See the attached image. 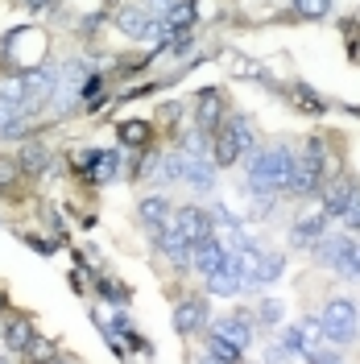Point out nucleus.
<instances>
[{
	"label": "nucleus",
	"mask_w": 360,
	"mask_h": 364,
	"mask_svg": "<svg viewBox=\"0 0 360 364\" xmlns=\"http://www.w3.org/2000/svg\"><path fill=\"white\" fill-rule=\"evenodd\" d=\"M290 161L294 154L282 149V145H270V149H257L248 158V195H265L273 199L277 191H286V178H290Z\"/></svg>",
	"instance_id": "1"
},
{
	"label": "nucleus",
	"mask_w": 360,
	"mask_h": 364,
	"mask_svg": "<svg viewBox=\"0 0 360 364\" xmlns=\"http://www.w3.org/2000/svg\"><path fill=\"white\" fill-rule=\"evenodd\" d=\"M327 141L323 136H307L302 154H294L290 161V178H286V191L290 195H315L323 186V174H327Z\"/></svg>",
	"instance_id": "2"
},
{
	"label": "nucleus",
	"mask_w": 360,
	"mask_h": 364,
	"mask_svg": "<svg viewBox=\"0 0 360 364\" xmlns=\"http://www.w3.org/2000/svg\"><path fill=\"white\" fill-rule=\"evenodd\" d=\"M257 133L245 116H224L216 129H211V149H216V166H236V161L253 154Z\"/></svg>",
	"instance_id": "3"
},
{
	"label": "nucleus",
	"mask_w": 360,
	"mask_h": 364,
	"mask_svg": "<svg viewBox=\"0 0 360 364\" xmlns=\"http://www.w3.org/2000/svg\"><path fill=\"white\" fill-rule=\"evenodd\" d=\"M0 54H4V63H9V67L29 70L33 63H42L46 33H42V29H33V25H17V29H9V33H4Z\"/></svg>",
	"instance_id": "4"
},
{
	"label": "nucleus",
	"mask_w": 360,
	"mask_h": 364,
	"mask_svg": "<svg viewBox=\"0 0 360 364\" xmlns=\"http://www.w3.org/2000/svg\"><path fill=\"white\" fill-rule=\"evenodd\" d=\"M360 331V311L356 302H348V298H332L327 306H323V315H319V336L327 343H352Z\"/></svg>",
	"instance_id": "5"
},
{
	"label": "nucleus",
	"mask_w": 360,
	"mask_h": 364,
	"mask_svg": "<svg viewBox=\"0 0 360 364\" xmlns=\"http://www.w3.org/2000/svg\"><path fill=\"white\" fill-rule=\"evenodd\" d=\"M21 79H25V108L21 112H38L46 100L54 95V70H46V67H29V70H21Z\"/></svg>",
	"instance_id": "6"
},
{
	"label": "nucleus",
	"mask_w": 360,
	"mask_h": 364,
	"mask_svg": "<svg viewBox=\"0 0 360 364\" xmlns=\"http://www.w3.org/2000/svg\"><path fill=\"white\" fill-rule=\"evenodd\" d=\"M191 261H195V269H199L203 277H207V273H216V269H220V265L228 261V249H224V240H220L216 232H211V236H203L199 245L191 249Z\"/></svg>",
	"instance_id": "7"
},
{
	"label": "nucleus",
	"mask_w": 360,
	"mask_h": 364,
	"mask_svg": "<svg viewBox=\"0 0 360 364\" xmlns=\"http://www.w3.org/2000/svg\"><path fill=\"white\" fill-rule=\"evenodd\" d=\"M220 120H224V95L216 87L199 91V100H195V124H199L203 133H211Z\"/></svg>",
	"instance_id": "8"
},
{
	"label": "nucleus",
	"mask_w": 360,
	"mask_h": 364,
	"mask_svg": "<svg viewBox=\"0 0 360 364\" xmlns=\"http://www.w3.org/2000/svg\"><path fill=\"white\" fill-rule=\"evenodd\" d=\"M323 228H327V211L302 215V220L290 228V245H298V249H315L319 240H323Z\"/></svg>",
	"instance_id": "9"
},
{
	"label": "nucleus",
	"mask_w": 360,
	"mask_h": 364,
	"mask_svg": "<svg viewBox=\"0 0 360 364\" xmlns=\"http://www.w3.org/2000/svg\"><path fill=\"white\" fill-rule=\"evenodd\" d=\"M352 195H356V182L352 178H332L327 186H323V211H327L332 220H339L344 207L352 203Z\"/></svg>",
	"instance_id": "10"
},
{
	"label": "nucleus",
	"mask_w": 360,
	"mask_h": 364,
	"mask_svg": "<svg viewBox=\"0 0 360 364\" xmlns=\"http://www.w3.org/2000/svg\"><path fill=\"white\" fill-rule=\"evenodd\" d=\"M154 21H158V17H149L145 9H133V4L116 13V25H120V33H129L133 42H141V38H154Z\"/></svg>",
	"instance_id": "11"
},
{
	"label": "nucleus",
	"mask_w": 360,
	"mask_h": 364,
	"mask_svg": "<svg viewBox=\"0 0 360 364\" xmlns=\"http://www.w3.org/2000/svg\"><path fill=\"white\" fill-rule=\"evenodd\" d=\"M216 336H224V340L240 343V348H248L253 343V315H245V311H236V315H224L220 323H216Z\"/></svg>",
	"instance_id": "12"
},
{
	"label": "nucleus",
	"mask_w": 360,
	"mask_h": 364,
	"mask_svg": "<svg viewBox=\"0 0 360 364\" xmlns=\"http://www.w3.org/2000/svg\"><path fill=\"white\" fill-rule=\"evenodd\" d=\"M170 215H174V211H170V199H166V195H149V199H141V207H137V220L149 228V232L166 228Z\"/></svg>",
	"instance_id": "13"
},
{
	"label": "nucleus",
	"mask_w": 360,
	"mask_h": 364,
	"mask_svg": "<svg viewBox=\"0 0 360 364\" xmlns=\"http://www.w3.org/2000/svg\"><path fill=\"white\" fill-rule=\"evenodd\" d=\"M182 182H186L191 191H199V195L216 191V170H211V161H203V158H186V174H182Z\"/></svg>",
	"instance_id": "14"
},
{
	"label": "nucleus",
	"mask_w": 360,
	"mask_h": 364,
	"mask_svg": "<svg viewBox=\"0 0 360 364\" xmlns=\"http://www.w3.org/2000/svg\"><path fill=\"white\" fill-rule=\"evenodd\" d=\"M116 166H120V154H108V149H91V161H88V174L91 182H112L116 178Z\"/></svg>",
	"instance_id": "15"
},
{
	"label": "nucleus",
	"mask_w": 360,
	"mask_h": 364,
	"mask_svg": "<svg viewBox=\"0 0 360 364\" xmlns=\"http://www.w3.org/2000/svg\"><path fill=\"white\" fill-rule=\"evenodd\" d=\"M203 318H207V306L203 302H179V311H174V327H179V336H191V331H199Z\"/></svg>",
	"instance_id": "16"
},
{
	"label": "nucleus",
	"mask_w": 360,
	"mask_h": 364,
	"mask_svg": "<svg viewBox=\"0 0 360 364\" xmlns=\"http://www.w3.org/2000/svg\"><path fill=\"white\" fill-rule=\"evenodd\" d=\"M33 340V318H9V327H4V348L9 352H25Z\"/></svg>",
	"instance_id": "17"
},
{
	"label": "nucleus",
	"mask_w": 360,
	"mask_h": 364,
	"mask_svg": "<svg viewBox=\"0 0 360 364\" xmlns=\"http://www.w3.org/2000/svg\"><path fill=\"white\" fill-rule=\"evenodd\" d=\"M245 356L240 352V343H232V340H224V336H211V343H207V360H220V364H236Z\"/></svg>",
	"instance_id": "18"
},
{
	"label": "nucleus",
	"mask_w": 360,
	"mask_h": 364,
	"mask_svg": "<svg viewBox=\"0 0 360 364\" xmlns=\"http://www.w3.org/2000/svg\"><path fill=\"white\" fill-rule=\"evenodd\" d=\"M46 161H50V149H46V145H25L17 166H21V170H29V174H42Z\"/></svg>",
	"instance_id": "19"
},
{
	"label": "nucleus",
	"mask_w": 360,
	"mask_h": 364,
	"mask_svg": "<svg viewBox=\"0 0 360 364\" xmlns=\"http://www.w3.org/2000/svg\"><path fill=\"white\" fill-rule=\"evenodd\" d=\"M120 141L133 145V149H145V145H149V124H145V120H129V124H120Z\"/></svg>",
	"instance_id": "20"
},
{
	"label": "nucleus",
	"mask_w": 360,
	"mask_h": 364,
	"mask_svg": "<svg viewBox=\"0 0 360 364\" xmlns=\"http://www.w3.org/2000/svg\"><path fill=\"white\" fill-rule=\"evenodd\" d=\"M290 4L298 9V17H307V21H323L332 13V0H290Z\"/></svg>",
	"instance_id": "21"
},
{
	"label": "nucleus",
	"mask_w": 360,
	"mask_h": 364,
	"mask_svg": "<svg viewBox=\"0 0 360 364\" xmlns=\"http://www.w3.org/2000/svg\"><path fill=\"white\" fill-rule=\"evenodd\" d=\"M282 315H286V306H282L277 298H261V306H257V318H261L265 327H277V323H282Z\"/></svg>",
	"instance_id": "22"
},
{
	"label": "nucleus",
	"mask_w": 360,
	"mask_h": 364,
	"mask_svg": "<svg viewBox=\"0 0 360 364\" xmlns=\"http://www.w3.org/2000/svg\"><path fill=\"white\" fill-rule=\"evenodd\" d=\"M311 343H307V336H302V327H290L286 336H282V348L277 352H286V356H302Z\"/></svg>",
	"instance_id": "23"
},
{
	"label": "nucleus",
	"mask_w": 360,
	"mask_h": 364,
	"mask_svg": "<svg viewBox=\"0 0 360 364\" xmlns=\"http://www.w3.org/2000/svg\"><path fill=\"white\" fill-rule=\"evenodd\" d=\"M294 104H298L302 112H323V108H327V104H323V100H319L307 83H298V87H294Z\"/></svg>",
	"instance_id": "24"
},
{
	"label": "nucleus",
	"mask_w": 360,
	"mask_h": 364,
	"mask_svg": "<svg viewBox=\"0 0 360 364\" xmlns=\"http://www.w3.org/2000/svg\"><path fill=\"white\" fill-rule=\"evenodd\" d=\"M339 220H344V228H348L352 236H360V186H356V195H352V203L344 207V215H339Z\"/></svg>",
	"instance_id": "25"
},
{
	"label": "nucleus",
	"mask_w": 360,
	"mask_h": 364,
	"mask_svg": "<svg viewBox=\"0 0 360 364\" xmlns=\"http://www.w3.org/2000/svg\"><path fill=\"white\" fill-rule=\"evenodd\" d=\"M100 294L112 298V302H125V298H129V290H125L120 282H104V286H100Z\"/></svg>",
	"instance_id": "26"
},
{
	"label": "nucleus",
	"mask_w": 360,
	"mask_h": 364,
	"mask_svg": "<svg viewBox=\"0 0 360 364\" xmlns=\"http://www.w3.org/2000/svg\"><path fill=\"white\" fill-rule=\"evenodd\" d=\"M25 352H29V356H38V360H50V356H54V348H50V343H42V340H29V348H25Z\"/></svg>",
	"instance_id": "27"
},
{
	"label": "nucleus",
	"mask_w": 360,
	"mask_h": 364,
	"mask_svg": "<svg viewBox=\"0 0 360 364\" xmlns=\"http://www.w3.org/2000/svg\"><path fill=\"white\" fill-rule=\"evenodd\" d=\"M13 178H17V166L13 161H0V186H9Z\"/></svg>",
	"instance_id": "28"
},
{
	"label": "nucleus",
	"mask_w": 360,
	"mask_h": 364,
	"mask_svg": "<svg viewBox=\"0 0 360 364\" xmlns=\"http://www.w3.org/2000/svg\"><path fill=\"white\" fill-rule=\"evenodd\" d=\"M179 104H166V108H162V120H166V124H174V120H179Z\"/></svg>",
	"instance_id": "29"
},
{
	"label": "nucleus",
	"mask_w": 360,
	"mask_h": 364,
	"mask_svg": "<svg viewBox=\"0 0 360 364\" xmlns=\"http://www.w3.org/2000/svg\"><path fill=\"white\" fill-rule=\"evenodd\" d=\"M21 4H25V9H33V13H42V9H46V0H21Z\"/></svg>",
	"instance_id": "30"
},
{
	"label": "nucleus",
	"mask_w": 360,
	"mask_h": 364,
	"mask_svg": "<svg viewBox=\"0 0 360 364\" xmlns=\"http://www.w3.org/2000/svg\"><path fill=\"white\" fill-rule=\"evenodd\" d=\"M149 4H154L158 13H166V9H170V4H179V0H149Z\"/></svg>",
	"instance_id": "31"
}]
</instances>
